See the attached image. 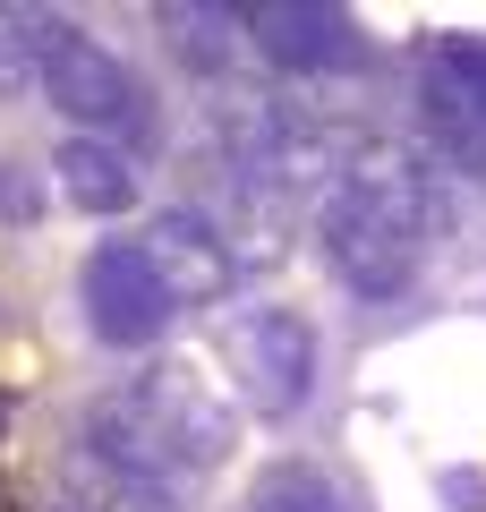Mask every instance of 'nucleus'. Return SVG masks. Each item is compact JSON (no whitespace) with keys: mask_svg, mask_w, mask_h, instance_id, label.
I'll list each match as a JSON object with an SVG mask.
<instances>
[{"mask_svg":"<svg viewBox=\"0 0 486 512\" xmlns=\"http://www.w3.org/2000/svg\"><path fill=\"white\" fill-rule=\"evenodd\" d=\"M239 35H248L265 60H282V69H350V60H359V35H350L342 9L256 0V9H239Z\"/></svg>","mask_w":486,"mask_h":512,"instance_id":"obj_7","label":"nucleus"},{"mask_svg":"<svg viewBox=\"0 0 486 512\" xmlns=\"http://www.w3.org/2000/svg\"><path fill=\"white\" fill-rule=\"evenodd\" d=\"M137 248H145V265H154V282H162V299H171V316H180V308H214V299L239 282V265H231V248H222V231L197 214V205H171L154 231H137Z\"/></svg>","mask_w":486,"mask_h":512,"instance_id":"obj_6","label":"nucleus"},{"mask_svg":"<svg viewBox=\"0 0 486 512\" xmlns=\"http://www.w3.org/2000/svg\"><path fill=\"white\" fill-rule=\"evenodd\" d=\"M316 231H324L333 274H342L359 299L410 291L418 256H427V231H435L427 163H418L410 146H393V137H359V154L342 163L333 197L316 205Z\"/></svg>","mask_w":486,"mask_h":512,"instance_id":"obj_2","label":"nucleus"},{"mask_svg":"<svg viewBox=\"0 0 486 512\" xmlns=\"http://www.w3.org/2000/svg\"><path fill=\"white\" fill-rule=\"evenodd\" d=\"M222 367H231V402L256 419H290L316 393V325L299 308H239L222 325Z\"/></svg>","mask_w":486,"mask_h":512,"instance_id":"obj_4","label":"nucleus"},{"mask_svg":"<svg viewBox=\"0 0 486 512\" xmlns=\"http://www.w3.org/2000/svg\"><path fill=\"white\" fill-rule=\"evenodd\" d=\"M248 512H342V495L324 487V470H307V461H282V470L256 478Z\"/></svg>","mask_w":486,"mask_h":512,"instance_id":"obj_9","label":"nucleus"},{"mask_svg":"<svg viewBox=\"0 0 486 512\" xmlns=\"http://www.w3.org/2000/svg\"><path fill=\"white\" fill-rule=\"evenodd\" d=\"M52 188L77 214H128V205H137V171H128V154L111 146V137H69V146L52 154Z\"/></svg>","mask_w":486,"mask_h":512,"instance_id":"obj_8","label":"nucleus"},{"mask_svg":"<svg viewBox=\"0 0 486 512\" xmlns=\"http://www.w3.org/2000/svg\"><path fill=\"white\" fill-rule=\"evenodd\" d=\"M26 43H35V86H43V103L69 111L77 137L137 128L145 86H137V77H128L94 35H77V26H60V18H43V9H26Z\"/></svg>","mask_w":486,"mask_h":512,"instance_id":"obj_3","label":"nucleus"},{"mask_svg":"<svg viewBox=\"0 0 486 512\" xmlns=\"http://www.w3.org/2000/svg\"><path fill=\"white\" fill-rule=\"evenodd\" d=\"M231 384L205 376L197 359H162L145 367L137 384H120L103 410H94L86 444L111 470V487L137 495H171L180 478H205L222 453H231Z\"/></svg>","mask_w":486,"mask_h":512,"instance_id":"obj_1","label":"nucleus"},{"mask_svg":"<svg viewBox=\"0 0 486 512\" xmlns=\"http://www.w3.org/2000/svg\"><path fill=\"white\" fill-rule=\"evenodd\" d=\"M162 26H180V52L197 60V69H222V60L239 52V9H162Z\"/></svg>","mask_w":486,"mask_h":512,"instance_id":"obj_10","label":"nucleus"},{"mask_svg":"<svg viewBox=\"0 0 486 512\" xmlns=\"http://www.w3.org/2000/svg\"><path fill=\"white\" fill-rule=\"evenodd\" d=\"M77 299H86L94 342H111V350H145V342L171 333V299H162V282H154L137 239H103L77 265Z\"/></svg>","mask_w":486,"mask_h":512,"instance_id":"obj_5","label":"nucleus"},{"mask_svg":"<svg viewBox=\"0 0 486 512\" xmlns=\"http://www.w3.org/2000/svg\"><path fill=\"white\" fill-rule=\"evenodd\" d=\"M35 77V43H26V9H0V94Z\"/></svg>","mask_w":486,"mask_h":512,"instance_id":"obj_11","label":"nucleus"},{"mask_svg":"<svg viewBox=\"0 0 486 512\" xmlns=\"http://www.w3.org/2000/svg\"><path fill=\"white\" fill-rule=\"evenodd\" d=\"M0 214H9V222H35L43 214V188H35L26 163H0Z\"/></svg>","mask_w":486,"mask_h":512,"instance_id":"obj_12","label":"nucleus"}]
</instances>
